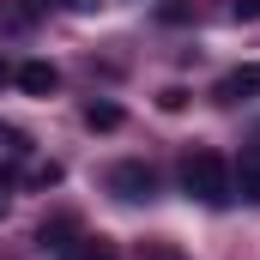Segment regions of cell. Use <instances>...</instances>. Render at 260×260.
Returning a JSON list of instances; mask_svg holds the SVG:
<instances>
[{
	"label": "cell",
	"instance_id": "obj_3",
	"mask_svg": "<svg viewBox=\"0 0 260 260\" xmlns=\"http://www.w3.org/2000/svg\"><path fill=\"white\" fill-rule=\"evenodd\" d=\"M212 97H218V103H242V97H260V61L230 67V73L212 85Z\"/></svg>",
	"mask_w": 260,
	"mask_h": 260
},
{
	"label": "cell",
	"instance_id": "obj_4",
	"mask_svg": "<svg viewBox=\"0 0 260 260\" xmlns=\"http://www.w3.org/2000/svg\"><path fill=\"white\" fill-rule=\"evenodd\" d=\"M230 182H236V194L248 200V206H260V145H248V151L236 157V170H230Z\"/></svg>",
	"mask_w": 260,
	"mask_h": 260
},
{
	"label": "cell",
	"instance_id": "obj_8",
	"mask_svg": "<svg viewBox=\"0 0 260 260\" xmlns=\"http://www.w3.org/2000/svg\"><path fill=\"white\" fill-rule=\"evenodd\" d=\"M67 260H121V254H115V242H109V236H79Z\"/></svg>",
	"mask_w": 260,
	"mask_h": 260
},
{
	"label": "cell",
	"instance_id": "obj_9",
	"mask_svg": "<svg viewBox=\"0 0 260 260\" xmlns=\"http://www.w3.org/2000/svg\"><path fill=\"white\" fill-rule=\"evenodd\" d=\"M85 127L91 133H115L121 127V109L115 103H85Z\"/></svg>",
	"mask_w": 260,
	"mask_h": 260
},
{
	"label": "cell",
	"instance_id": "obj_13",
	"mask_svg": "<svg viewBox=\"0 0 260 260\" xmlns=\"http://www.w3.org/2000/svg\"><path fill=\"white\" fill-rule=\"evenodd\" d=\"M12 194H18V176H12V170H0V218L12 212Z\"/></svg>",
	"mask_w": 260,
	"mask_h": 260
},
{
	"label": "cell",
	"instance_id": "obj_12",
	"mask_svg": "<svg viewBox=\"0 0 260 260\" xmlns=\"http://www.w3.org/2000/svg\"><path fill=\"white\" fill-rule=\"evenodd\" d=\"M188 12H194V6H188V0H164V6H157V18H164V24H182V18H188Z\"/></svg>",
	"mask_w": 260,
	"mask_h": 260
},
{
	"label": "cell",
	"instance_id": "obj_2",
	"mask_svg": "<svg viewBox=\"0 0 260 260\" xmlns=\"http://www.w3.org/2000/svg\"><path fill=\"white\" fill-rule=\"evenodd\" d=\"M103 188H109L115 200H127V206H139V200L157 194V170H151V164H139V157H127V164H115V170L103 176Z\"/></svg>",
	"mask_w": 260,
	"mask_h": 260
},
{
	"label": "cell",
	"instance_id": "obj_1",
	"mask_svg": "<svg viewBox=\"0 0 260 260\" xmlns=\"http://www.w3.org/2000/svg\"><path fill=\"white\" fill-rule=\"evenodd\" d=\"M182 188H188V200H200V206H230V200H236L230 164H224L218 151H206V145L182 157Z\"/></svg>",
	"mask_w": 260,
	"mask_h": 260
},
{
	"label": "cell",
	"instance_id": "obj_6",
	"mask_svg": "<svg viewBox=\"0 0 260 260\" xmlns=\"http://www.w3.org/2000/svg\"><path fill=\"white\" fill-rule=\"evenodd\" d=\"M12 79H18V85H24L30 97H49V91H61V73H55L49 61H24L18 73H12Z\"/></svg>",
	"mask_w": 260,
	"mask_h": 260
},
{
	"label": "cell",
	"instance_id": "obj_15",
	"mask_svg": "<svg viewBox=\"0 0 260 260\" xmlns=\"http://www.w3.org/2000/svg\"><path fill=\"white\" fill-rule=\"evenodd\" d=\"M30 182H37V188H55V182H61V164H37Z\"/></svg>",
	"mask_w": 260,
	"mask_h": 260
},
{
	"label": "cell",
	"instance_id": "obj_5",
	"mask_svg": "<svg viewBox=\"0 0 260 260\" xmlns=\"http://www.w3.org/2000/svg\"><path fill=\"white\" fill-rule=\"evenodd\" d=\"M37 242H43V248H55V254H73V242H79V218H73V212L49 218V224L37 230Z\"/></svg>",
	"mask_w": 260,
	"mask_h": 260
},
{
	"label": "cell",
	"instance_id": "obj_14",
	"mask_svg": "<svg viewBox=\"0 0 260 260\" xmlns=\"http://www.w3.org/2000/svg\"><path fill=\"white\" fill-rule=\"evenodd\" d=\"M230 18H236V24H254V18H260V0H230Z\"/></svg>",
	"mask_w": 260,
	"mask_h": 260
},
{
	"label": "cell",
	"instance_id": "obj_7",
	"mask_svg": "<svg viewBox=\"0 0 260 260\" xmlns=\"http://www.w3.org/2000/svg\"><path fill=\"white\" fill-rule=\"evenodd\" d=\"M37 24V6H24V0H0V37H24Z\"/></svg>",
	"mask_w": 260,
	"mask_h": 260
},
{
	"label": "cell",
	"instance_id": "obj_11",
	"mask_svg": "<svg viewBox=\"0 0 260 260\" xmlns=\"http://www.w3.org/2000/svg\"><path fill=\"white\" fill-rule=\"evenodd\" d=\"M139 260H188L176 242H139Z\"/></svg>",
	"mask_w": 260,
	"mask_h": 260
},
{
	"label": "cell",
	"instance_id": "obj_17",
	"mask_svg": "<svg viewBox=\"0 0 260 260\" xmlns=\"http://www.w3.org/2000/svg\"><path fill=\"white\" fill-rule=\"evenodd\" d=\"M49 6H67V12H91L97 0H49Z\"/></svg>",
	"mask_w": 260,
	"mask_h": 260
},
{
	"label": "cell",
	"instance_id": "obj_10",
	"mask_svg": "<svg viewBox=\"0 0 260 260\" xmlns=\"http://www.w3.org/2000/svg\"><path fill=\"white\" fill-rule=\"evenodd\" d=\"M0 157H30V133L12 127V121H0Z\"/></svg>",
	"mask_w": 260,
	"mask_h": 260
},
{
	"label": "cell",
	"instance_id": "obj_16",
	"mask_svg": "<svg viewBox=\"0 0 260 260\" xmlns=\"http://www.w3.org/2000/svg\"><path fill=\"white\" fill-rule=\"evenodd\" d=\"M157 103H164V109H170V115H176V109H188V91H182V85H170V91H164V97H157Z\"/></svg>",
	"mask_w": 260,
	"mask_h": 260
}]
</instances>
